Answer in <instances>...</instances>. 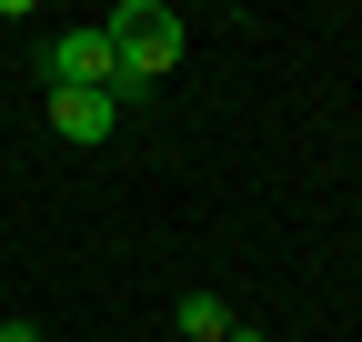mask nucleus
Returning <instances> with one entry per match:
<instances>
[{"instance_id":"f257e3e1","label":"nucleus","mask_w":362,"mask_h":342,"mask_svg":"<svg viewBox=\"0 0 362 342\" xmlns=\"http://www.w3.org/2000/svg\"><path fill=\"white\" fill-rule=\"evenodd\" d=\"M101 30H111V51H121V101H131V91H151V81L181 61V40H192V20H181L171 0H121Z\"/></svg>"},{"instance_id":"f03ea898","label":"nucleus","mask_w":362,"mask_h":342,"mask_svg":"<svg viewBox=\"0 0 362 342\" xmlns=\"http://www.w3.org/2000/svg\"><path fill=\"white\" fill-rule=\"evenodd\" d=\"M40 71H51V91H111V101H121V51H111V30H61L51 51H40Z\"/></svg>"},{"instance_id":"7ed1b4c3","label":"nucleus","mask_w":362,"mask_h":342,"mask_svg":"<svg viewBox=\"0 0 362 342\" xmlns=\"http://www.w3.org/2000/svg\"><path fill=\"white\" fill-rule=\"evenodd\" d=\"M111 121H121L111 91H51V131L61 141H111Z\"/></svg>"},{"instance_id":"20e7f679","label":"nucleus","mask_w":362,"mask_h":342,"mask_svg":"<svg viewBox=\"0 0 362 342\" xmlns=\"http://www.w3.org/2000/svg\"><path fill=\"white\" fill-rule=\"evenodd\" d=\"M232 312H221V292H181V342H221Z\"/></svg>"},{"instance_id":"39448f33","label":"nucleus","mask_w":362,"mask_h":342,"mask_svg":"<svg viewBox=\"0 0 362 342\" xmlns=\"http://www.w3.org/2000/svg\"><path fill=\"white\" fill-rule=\"evenodd\" d=\"M0 342H40V332H30V322H0Z\"/></svg>"},{"instance_id":"423d86ee","label":"nucleus","mask_w":362,"mask_h":342,"mask_svg":"<svg viewBox=\"0 0 362 342\" xmlns=\"http://www.w3.org/2000/svg\"><path fill=\"white\" fill-rule=\"evenodd\" d=\"M221 342H262V332H252V322H232V332H221Z\"/></svg>"}]
</instances>
